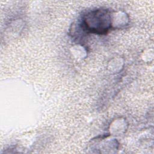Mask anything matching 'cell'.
Here are the masks:
<instances>
[{"instance_id":"6da1fadb","label":"cell","mask_w":154,"mask_h":154,"mask_svg":"<svg viewBox=\"0 0 154 154\" xmlns=\"http://www.w3.org/2000/svg\"><path fill=\"white\" fill-rule=\"evenodd\" d=\"M82 23V26L86 31L105 34L111 27V14L106 9L93 10L84 16Z\"/></svg>"}]
</instances>
